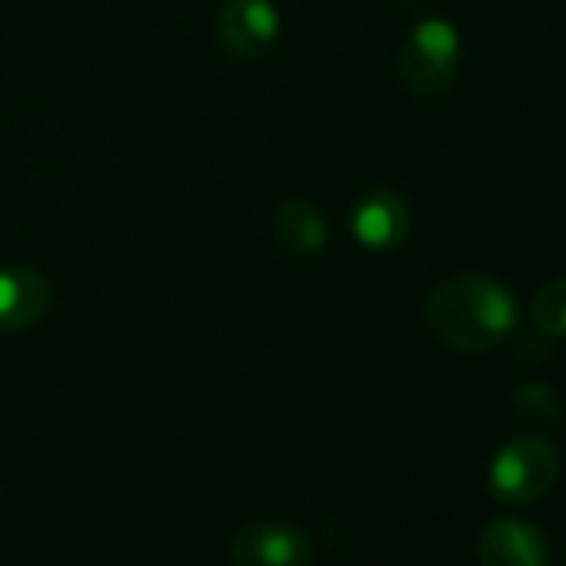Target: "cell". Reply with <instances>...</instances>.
Listing matches in <instances>:
<instances>
[{
    "mask_svg": "<svg viewBox=\"0 0 566 566\" xmlns=\"http://www.w3.org/2000/svg\"><path fill=\"white\" fill-rule=\"evenodd\" d=\"M430 331L460 354L493 350L516 324V301L490 276H453L427 301Z\"/></svg>",
    "mask_w": 566,
    "mask_h": 566,
    "instance_id": "obj_1",
    "label": "cell"
},
{
    "mask_svg": "<svg viewBox=\"0 0 566 566\" xmlns=\"http://www.w3.org/2000/svg\"><path fill=\"white\" fill-rule=\"evenodd\" d=\"M556 473H559L556 447L546 437L520 433L496 450L490 463V486L503 503L523 506L546 496L556 483Z\"/></svg>",
    "mask_w": 566,
    "mask_h": 566,
    "instance_id": "obj_2",
    "label": "cell"
},
{
    "mask_svg": "<svg viewBox=\"0 0 566 566\" xmlns=\"http://www.w3.org/2000/svg\"><path fill=\"white\" fill-rule=\"evenodd\" d=\"M460 67V38L450 21L430 18L410 31L400 51V77L413 94H443Z\"/></svg>",
    "mask_w": 566,
    "mask_h": 566,
    "instance_id": "obj_3",
    "label": "cell"
},
{
    "mask_svg": "<svg viewBox=\"0 0 566 566\" xmlns=\"http://www.w3.org/2000/svg\"><path fill=\"white\" fill-rule=\"evenodd\" d=\"M280 34V14L270 0H227L217 14V38L237 61L263 57Z\"/></svg>",
    "mask_w": 566,
    "mask_h": 566,
    "instance_id": "obj_4",
    "label": "cell"
},
{
    "mask_svg": "<svg viewBox=\"0 0 566 566\" xmlns=\"http://www.w3.org/2000/svg\"><path fill=\"white\" fill-rule=\"evenodd\" d=\"M233 566H307L311 539L291 523H250L230 543Z\"/></svg>",
    "mask_w": 566,
    "mask_h": 566,
    "instance_id": "obj_5",
    "label": "cell"
},
{
    "mask_svg": "<svg viewBox=\"0 0 566 566\" xmlns=\"http://www.w3.org/2000/svg\"><path fill=\"white\" fill-rule=\"evenodd\" d=\"M51 307L48 280L31 266H4L0 270V331L18 334L44 321Z\"/></svg>",
    "mask_w": 566,
    "mask_h": 566,
    "instance_id": "obj_6",
    "label": "cell"
},
{
    "mask_svg": "<svg viewBox=\"0 0 566 566\" xmlns=\"http://www.w3.org/2000/svg\"><path fill=\"white\" fill-rule=\"evenodd\" d=\"M354 233L370 250H394L410 233V207L397 190H370L354 210Z\"/></svg>",
    "mask_w": 566,
    "mask_h": 566,
    "instance_id": "obj_7",
    "label": "cell"
},
{
    "mask_svg": "<svg viewBox=\"0 0 566 566\" xmlns=\"http://www.w3.org/2000/svg\"><path fill=\"white\" fill-rule=\"evenodd\" d=\"M480 566H546L543 536L520 520H496L480 533Z\"/></svg>",
    "mask_w": 566,
    "mask_h": 566,
    "instance_id": "obj_8",
    "label": "cell"
},
{
    "mask_svg": "<svg viewBox=\"0 0 566 566\" xmlns=\"http://www.w3.org/2000/svg\"><path fill=\"white\" fill-rule=\"evenodd\" d=\"M270 227H273L276 243L291 253H317L327 243V223H324L321 210L301 197L283 200L273 210Z\"/></svg>",
    "mask_w": 566,
    "mask_h": 566,
    "instance_id": "obj_9",
    "label": "cell"
},
{
    "mask_svg": "<svg viewBox=\"0 0 566 566\" xmlns=\"http://www.w3.org/2000/svg\"><path fill=\"white\" fill-rule=\"evenodd\" d=\"M530 321L539 334L566 337V280H553L530 301Z\"/></svg>",
    "mask_w": 566,
    "mask_h": 566,
    "instance_id": "obj_10",
    "label": "cell"
},
{
    "mask_svg": "<svg viewBox=\"0 0 566 566\" xmlns=\"http://www.w3.org/2000/svg\"><path fill=\"white\" fill-rule=\"evenodd\" d=\"M513 407H516V413H523L533 423H559V417H563V403H559L556 390L546 387V384H523V387H516Z\"/></svg>",
    "mask_w": 566,
    "mask_h": 566,
    "instance_id": "obj_11",
    "label": "cell"
}]
</instances>
